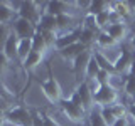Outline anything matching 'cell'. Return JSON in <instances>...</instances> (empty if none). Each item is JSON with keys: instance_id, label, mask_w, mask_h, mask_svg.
Here are the masks:
<instances>
[{"instance_id": "1", "label": "cell", "mask_w": 135, "mask_h": 126, "mask_svg": "<svg viewBox=\"0 0 135 126\" xmlns=\"http://www.w3.org/2000/svg\"><path fill=\"white\" fill-rule=\"evenodd\" d=\"M3 119L15 126H32V113L24 106H12L3 111Z\"/></svg>"}, {"instance_id": "2", "label": "cell", "mask_w": 135, "mask_h": 126, "mask_svg": "<svg viewBox=\"0 0 135 126\" xmlns=\"http://www.w3.org/2000/svg\"><path fill=\"white\" fill-rule=\"evenodd\" d=\"M120 94H118V87L107 84V86H101L98 92L95 94V106L96 108H110L113 104L120 103Z\"/></svg>"}, {"instance_id": "3", "label": "cell", "mask_w": 135, "mask_h": 126, "mask_svg": "<svg viewBox=\"0 0 135 126\" xmlns=\"http://www.w3.org/2000/svg\"><path fill=\"white\" fill-rule=\"evenodd\" d=\"M59 106H61L62 114L74 124H83L84 119L88 118V113L84 111V108L79 106V104H76V103H73L71 99H62Z\"/></svg>"}, {"instance_id": "4", "label": "cell", "mask_w": 135, "mask_h": 126, "mask_svg": "<svg viewBox=\"0 0 135 126\" xmlns=\"http://www.w3.org/2000/svg\"><path fill=\"white\" fill-rule=\"evenodd\" d=\"M41 89H42V94H44L46 98H47V101L52 103V104H61V101L64 99V98H62L61 86H59L57 79L52 77V76L41 82Z\"/></svg>"}, {"instance_id": "5", "label": "cell", "mask_w": 135, "mask_h": 126, "mask_svg": "<svg viewBox=\"0 0 135 126\" xmlns=\"http://www.w3.org/2000/svg\"><path fill=\"white\" fill-rule=\"evenodd\" d=\"M133 57H135V52H132V50H128L125 47H122L120 54H118V57L115 61V71H117L118 76H120V74L122 76H130V74H132V67L135 64Z\"/></svg>"}, {"instance_id": "6", "label": "cell", "mask_w": 135, "mask_h": 126, "mask_svg": "<svg viewBox=\"0 0 135 126\" xmlns=\"http://www.w3.org/2000/svg\"><path fill=\"white\" fill-rule=\"evenodd\" d=\"M12 32L19 37L20 40L22 39H34V35L37 34V25L31 22V20H25V19H17L14 25H12Z\"/></svg>"}, {"instance_id": "7", "label": "cell", "mask_w": 135, "mask_h": 126, "mask_svg": "<svg viewBox=\"0 0 135 126\" xmlns=\"http://www.w3.org/2000/svg\"><path fill=\"white\" fill-rule=\"evenodd\" d=\"M42 14H44V12L39 10V3L37 2H32V0H29V2H20V7H19V17L20 19L31 20V22H34L37 25Z\"/></svg>"}, {"instance_id": "8", "label": "cell", "mask_w": 135, "mask_h": 126, "mask_svg": "<svg viewBox=\"0 0 135 126\" xmlns=\"http://www.w3.org/2000/svg\"><path fill=\"white\" fill-rule=\"evenodd\" d=\"M93 57V50L91 49H86L81 56H78V59L73 62V71L76 74V79H78V84H79V79L81 82L84 81V76H86V69H88V64H90Z\"/></svg>"}, {"instance_id": "9", "label": "cell", "mask_w": 135, "mask_h": 126, "mask_svg": "<svg viewBox=\"0 0 135 126\" xmlns=\"http://www.w3.org/2000/svg\"><path fill=\"white\" fill-rule=\"evenodd\" d=\"M76 92H78V96H79V99H81V104H83V108H84V111L90 114V113L95 109V94L91 92V89L88 87V84L86 82H79L78 86H76Z\"/></svg>"}, {"instance_id": "10", "label": "cell", "mask_w": 135, "mask_h": 126, "mask_svg": "<svg viewBox=\"0 0 135 126\" xmlns=\"http://www.w3.org/2000/svg\"><path fill=\"white\" fill-rule=\"evenodd\" d=\"M76 5V2H61V0H54V2H47L46 3L44 12L52 17L62 15V14H71L73 7Z\"/></svg>"}, {"instance_id": "11", "label": "cell", "mask_w": 135, "mask_h": 126, "mask_svg": "<svg viewBox=\"0 0 135 126\" xmlns=\"http://www.w3.org/2000/svg\"><path fill=\"white\" fill-rule=\"evenodd\" d=\"M84 50H86V47H84L81 42H78V44H73V45H69V47H66V49L57 50V52H59V56H61L62 61L69 62V64L73 66V62L78 59V56H81Z\"/></svg>"}, {"instance_id": "12", "label": "cell", "mask_w": 135, "mask_h": 126, "mask_svg": "<svg viewBox=\"0 0 135 126\" xmlns=\"http://www.w3.org/2000/svg\"><path fill=\"white\" fill-rule=\"evenodd\" d=\"M19 42H20V39L15 35L14 32H10V35H8L7 39H5V42H3V45H2V50L8 56V59H10L12 62H14V61H19V57H17Z\"/></svg>"}, {"instance_id": "13", "label": "cell", "mask_w": 135, "mask_h": 126, "mask_svg": "<svg viewBox=\"0 0 135 126\" xmlns=\"http://www.w3.org/2000/svg\"><path fill=\"white\" fill-rule=\"evenodd\" d=\"M79 34H81V29L57 35L56 50H61V49H66V47H69V45H73V44H78V42H79Z\"/></svg>"}, {"instance_id": "14", "label": "cell", "mask_w": 135, "mask_h": 126, "mask_svg": "<svg viewBox=\"0 0 135 126\" xmlns=\"http://www.w3.org/2000/svg\"><path fill=\"white\" fill-rule=\"evenodd\" d=\"M95 44H96V47H98V50H101V52H105V50H108V49H112V47H120V45H122V44H118V42L113 39L107 30L98 32Z\"/></svg>"}, {"instance_id": "15", "label": "cell", "mask_w": 135, "mask_h": 126, "mask_svg": "<svg viewBox=\"0 0 135 126\" xmlns=\"http://www.w3.org/2000/svg\"><path fill=\"white\" fill-rule=\"evenodd\" d=\"M107 32L118 42V44H122V42H123L127 37H128V25H127V22L112 24V25L107 29Z\"/></svg>"}, {"instance_id": "16", "label": "cell", "mask_w": 135, "mask_h": 126, "mask_svg": "<svg viewBox=\"0 0 135 126\" xmlns=\"http://www.w3.org/2000/svg\"><path fill=\"white\" fill-rule=\"evenodd\" d=\"M31 52H32V39H22L19 42V50H17V57H19L20 64H24L27 61Z\"/></svg>"}, {"instance_id": "17", "label": "cell", "mask_w": 135, "mask_h": 126, "mask_svg": "<svg viewBox=\"0 0 135 126\" xmlns=\"http://www.w3.org/2000/svg\"><path fill=\"white\" fill-rule=\"evenodd\" d=\"M42 62H44V54H41V52H36V50H32L31 52V56L27 57V61L24 62V69L25 71H34L36 67H39Z\"/></svg>"}, {"instance_id": "18", "label": "cell", "mask_w": 135, "mask_h": 126, "mask_svg": "<svg viewBox=\"0 0 135 126\" xmlns=\"http://www.w3.org/2000/svg\"><path fill=\"white\" fill-rule=\"evenodd\" d=\"M112 10V2H107V0H93L88 12L93 15H98L103 14V12H110Z\"/></svg>"}, {"instance_id": "19", "label": "cell", "mask_w": 135, "mask_h": 126, "mask_svg": "<svg viewBox=\"0 0 135 126\" xmlns=\"http://www.w3.org/2000/svg\"><path fill=\"white\" fill-rule=\"evenodd\" d=\"M32 50H36V52H41V54H44V56H46V52L49 50L47 42H46L44 35H42V32L39 30V29H37V34L34 35V39H32Z\"/></svg>"}, {"instance_id": "20", "label": "cell", "mask_w": 135, "mask_h": 126, "mask_svg": "<svg viewBox=\"0 0 135 126\" xmlns=\"http://www.w3.org/2000/svg\"><path fill=\"white\" fill-rule=\"evenodd\" d=\"M112 10L118 12V14L123 17V20H127L128 17L133 15V10H132V7H130V2H112Z\"/></svg>"}, {"instance_id": "21", "label": "cell", "mask_w": 135, "mask_h": 126, "mask_svg": "<svg viewBox=\"0 0 135 126\" xmlns=\"http://www.w3.org/2000/svg\"><path fill=\"white\" fill-rule=\"evenodd\" d=\"M96 35H98V32H96V30L81 29V34H79V42H81V44H83L86 49H90L91 45L96 42Z\"/></svg>"}, {"instance_id": "22", "label": "cell", "mask_w": 135, "mask_h": 126, "mask_svg": "<svg viewBox=\"0 0 135 126\" xmlns=\"http://www.w3.org/2000/svg\"><path fill=\"white\" fill-rule=\"evenodd\" d=\"M100 71H101V67H100V64H98V61H96L95 54H93V57H91L90 64H88V69H86V76H84V81H88V79H95L96 76L100 74Z\"/></svg>"}, {"instance_id": "23", "label": "cell", "mask_w": 135, "mask_h": 126, "mask_svg": "<svg viewBox=\"0 0 135 126\" xmlns=\"http://www.w3.org/2000/svg\"><path fill=\"white\" fill-rule=\"evenodd\" d=\"M100 113H101V118L105 119V123H107V126H113L118 121V118H117L112 106L110 108H100Z\"/></svg>"}, {"instance_id": "24", "label": "cell", "mask_w": 135, "mask_h": 126, "mask_svg": "<svg viewBox=\"0 0 135 126\" xmlns=\"http://www.w3.org/2000/svg\"><path fill=\"white\" fill-rule=\"evenodd\" d=\"M88 124H90V126H107L105 119L101 118L100 108L98 109H93L90 114H88Z\"/></svg>"}, {"instance_id": "25", "label": "cell", "mask_w": 135, "mask_h": 126, "mask_svg": "<svg viewBox=\"0 0 135 126\" xmlns=\"http://www.w3.org/2000/svg\"><path fill=\"white\" fill-rule=\"evenodd\" d=\"M123 91L128 98H132L135 101V74H130L127 76L125 79V84H123Z\"/></svg>"}, {"instance_id": "26", "label": "cell", "mask_w": 135, "mask_h": 126, "mask_svg": "<svg viewBox=\"0 0 135 126\" xmlns=\"http://www.w3.org/2000/svg\"><path fill=\"white\" fill-rule=\"evenodd\" d=\"M81 29H90V30H98V25H96V15L90 14V12H86L83 17V24H81Z\"/></svg>"}, {"instance_id": "27", "label": "cell", "mask_w": 135, "mask_h": 126, "mask_svg": "<svg viewBox=\"0 0 135 126\" xmlns=\"http://www.w3.org/2000/svg\"><path fill=\"white\" fill-rule=\"evenodd\" d=\"M32 126H44V119H42V113H39V111L32 113Z\"/></svg>"}, {"instance_id": "28", "label": "cell", "mask_w": 135, "mask_h": 126, "mask_svg": "<svg viewBox=\"0 0 135 126\" xmlns=\"http://www.w3.org/2000/svg\"><path fill=\"white\" fill-rule=\"evenodd\" d=\"M42 119H44V126H59L49 114H44V113H42Z\"/></svg>"}, {"instance_id": "29", "label": "cell", "mask_w": 135, "mask_h": 126, "mask_svg": "<svg viewBox=\"0 0 135 126\" xmlns=\"http://www.w3.org/2000/svg\"><path fill=\"white\" fill-rule=\"evenodd\" d=\"M127 114H128V118H132V121L135 123V101L132 104H128V108H127Z\"/></svg>"}, {"instance_id": "30", "label": "cell", "mask_w": 135, "mask_h": 126, "mask_svg": "<svg viewBox=\"0 0 135 126\" xmlns=\"http://www.w3.org/2000/svg\"><path fill=\"white\" fill-rule=\"evenodd\" d=\"M0 59H2V69H7V67H8V62H10V59H8V56L3 52V50L0 52Z\"/></svg>"}, {"instance_id": "31", "label": "cell", "mask_w": 135, "mask_h": 126, "mask_svg": "<svg viewBox=\"0 0 135 126\" xmlns=\"http://www.w3.org/2000/svg\"><path fill=\"white\" fill-rule=\"evenodd\" d=\"M113 126H130V121H128V116H125V118H120V119L117 121Z\"/></svg>"}, {"instance_id": "32", "label": "cell", "mask_w": 135, "mask_h": 126, "mask_svg": "<svg viewBox=\"0 0 135 126\" xmlns=\"http://www.w3.org/2000/svg\"><path fill=\"white\" fill-rule=\"evenodd\" d=\"M130 47H132V49L135 50V34L132 35V39H130Z\"/></svg>"}, {"instance_id": "33", "label": "cell", "mask_w": 135, "mask_h": 126, "mask_svg": "<svg viewBox=\"0 0 135 126\" xmlns=\"http://www.w3.org/2000/svg\"><path fill=\"white\" fill-rule=\"evenodd\" d=\"M2 126H15V124H12V123H8L7 119H2Z\"/></svg>"}]
</instances>
